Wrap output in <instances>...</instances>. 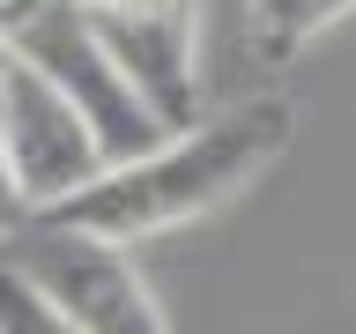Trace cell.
I'll use <instances>...</instances> for the list:
<instances>
[{
	"label": "cell",
	"mask_w": 356,
	"mask_h": 334,
	"mask_svg": "<svg viewBox=\"0 0 356 334\" xmlns=\"http://www.w3.org/2000/svg\"><path fill=\"white\" fill-rule=\"evenodd\" d=\"M289 134H297L289 97H245V104L216 111V119L171 127L141 156L104 164L74 200H60L52 216H30V223H67V230H89V238H111V245L163 238L178 223L216 216L222 200H238L267 164H282Z\"/></svg>",
	"instance_id": "obj_1"
},
{
	"label": "cell",
	"mask_w": 356,
	"mask_h": 334,
	"mask_svg": "<svg viewBox=\"0 0 356 334\" xmlns=\"http://www.w3.org/2000/svg\"><path fill=\"white\" fill-rule=\"evenodd\" d=\"M0 253H8L82 334H171V319H163L149 275L134 267L127 245L67 230V223H22L15 238H0Z\"/></svg>",
	"instance_id": "obj_3"
},
{
	"label": "cell",
	"mask_w": 356,
	"mask_h": 334,
	"mask_svg": "<svg viewBox=\"0 0 356 334\" xmlns=\"http://www.w3.org/2000/svg\"><path fill=\"white\" fill-rule=\"evenodd\" d=\"M89 30L163 134L200 119V0H97Z\"/></svg>",
	"instance_id": "obj_4"
},
{
	"label": "cell",
	"mask_w": 356,
	"mask_h": 334,
	"mask_svg": "<svg viewBox=\"0 0 356 334\" xmlns=\"http://www.w3.org/2000/svg\"><path fill=\"white\" fill-rule=\"evenodd\" d=\"M0 334H82L8 253H0Z\"/></svg>",
	"instance_id": "obj_6"
},
{
	"label": "cell",
	"mask_w": 356,
	"mask_h": 334,
	"mask_svg": "<svg viewBox=\"0 0 356 334\" xmlns=\"http://www.w3.org/2000/svg\"><path fill=\"white\" fill-rule=\"evenodd\" d=\"M111 156L89 134L60 82H44L30 60L0 52V193L22 216H52L60 200H74Z\"/></svg>",
	"instance_id": "obj_2"
},
{
	"label": "cell",
	"mask_w": 356,
	"mask_h": 334,
	"mask_svg": "<svg viewBox=\"0 0 356 334\" xmlns=\"http://www.w3.org/2000/svg\"><path fill=\"white\" fill-rule=\"evenodd\" d=\"M356 0H245V30L267 60H297L312 38H327Z\"/></svg>",
	"instance_id": "obj_5"
},
{
	"label": "cell",
	"mask_w": 356,
	"mask_h": 334,
	"mask_svg": "<svg viewBox=\"0 0 356 334\" xmlns=\"http://www.w3.org/2000/svg\"><path fill=\"white\" fill-rule=\"evenodd\" d=\"M82 8H97V0H82Z\"/></svg>",
	"instance_id": "obj_7"
}]
</instances>
